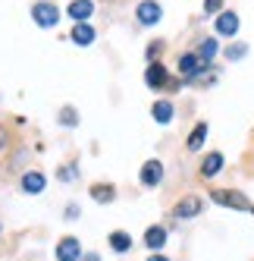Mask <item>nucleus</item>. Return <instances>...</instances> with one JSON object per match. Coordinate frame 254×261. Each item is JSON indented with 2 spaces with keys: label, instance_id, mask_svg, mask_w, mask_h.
Returning a JSON list of instances; mask_svg holds the SVG:
<instances>
[{
  "label": "nucleus",
  "instance_id": "7ed1b4c3",
  "mask_svg": "<svg viewBox=\"0 0 254 261\" xmlns=\"http://www.w3.org/2000/svg\"><path fill=\"white\" fill-rule=\"evenodd\" d=\"M201 208H204V201L198 198V195H185V198L173 208V214H176L179 220H188V217H198V214H201Z\"/></svg>",
  "mask_w": 254,
  "mask_h": 261
},
{
  "label": "nucleus",
  "instance_id": "f3484780",
  "mask_svg": "<svg viewBox=\"0 0 254 261\" xmlns=\"http://www.w3.org/2000/svg\"><path fill=\"white\" fill-rule=\"evenodd\" d=\"M151 114H154L157 123H170V120H173V104H170V101H157V104L151 107Z\"/></svg>",
  "mask_w": 254,
  "mask_h": 261
},
{
  "label": "nucleus",
  "instance_id": "6e6552de",
  "mask_svg": "<svg viewBox=\"0 0 254 261\" xmlns=\"http://www.w3.org/2000/svg\"><path fill=\"white\" fill-rule=\"evenodd\" d=\"M163 179V164L160 161H144L141 167V186H160Z\"/></svg>",
  "mask_w": 254,
  "mask_h": 261
},
{
  "label": "nucleus",
  "instance_id": "ddd939ff",
  "mask_svg": "<svg viewBox=\"0 0 254 261\" xmlns=\"http://www.w3.org/2000/svg\"><path fill=\"white\" fill-rule=\"evenodd\" d=\"M91 198H94L98 204H110V201L116 198V189H113V186H107V182H94V186H91Z\"/></svg>",
  "mask_w": 254,
  "mask_h": 261
},
{
  "label": "nucleus",
  "instance_id": "dca6fc26",
  "mask_svg": "<svg viewBox=\"0 0 254 261\" xmlns=\"http://www.w3.org/2000/svg\"><path fill=\"white\" fill-rule=\"evenodd\" d=\"M72 41H76V44H91L94 41V29L88 22H79L76 29H72Z\"/></svg>",
  "mask_w": 254,
  "mask_h": 261
},
{
  "label": "nucleus",
  "instance_id": "f03ea898",
  "mask_svg": "<svg viewBox=\"0 0 254 261\" xmlns=\"http://www.w3.org/2000/svg\"><path fill=\"white\" fill-rule=\"evenodd\" d=\"M31 19L38 22L41 29H50V25L60 22V7H53V4H47V0H41V4L31 7Z\"/></svg>",
  "mask_w": 254,
  "mask_h": 261
},
{
  "label": "nucleus",
  "instance_id": "a878e982",
  "mask_svg": "<svg viewBox=\"0 0 254 261\" xmlns=\"http://www.w3.org/2000/svg\"><path fill=\"white\" fill-rule=\"evenodd\" d=\"M148 261H170V258H167V255H151Z\"/></svg>",
  "mask_w": 254,
  "mask_h": 261
},
{
  "label": "nucleus",
  "instance_id": "aec40b11",
  "mask_svg": "<svg viewBox=\"0 0 254 261\" xmlns=\"http://www.w3.org/2000/svg\"><path fill=\"white\" fill-rule=\"evenodd\" d=\"M248 54V44H229L226 47V60H242Z\"/></svg>",
  "mask_w": 254,
  "mask_h": 261
},
{
  "label": "nucleus",
  "instance_id": "2eb2a0df",
  "mask_svg": "<svg viewBox=\"0 0 254 261\" xmlns=\"http://www.w3.org/2000/svg\"><path fill=\"white\" fill-rule=\"evenodd\" d=\"M110 249L113 252H129L132 249V236L125 233V230H113L110 233Z\"/></svg>",
  "mask_w": 254,
  "mask_h": 261
},
{
  "label": "nucleus",
  "instance_id": "9d476101",
  "mask_svg": "<svg viewBox=\"0 0 254 261\" xmlns=\"http://www.w3.org/2000/svg\"><path fill=\"white\" fill-rule=\"evenodd\" d=\"M91 13H94V4H91V0H72V4H69V16H72L76 22H85Z\"/></svg>",
  "mask_w": 254,
  "mask_h": 261
},
{
  "label": "nucleus",
  "instance_id": "9b49d317",
  "mask_svg": "<svg viewBox=\"0 0 254 261\" xmlns=\"http://www.w3.org/2000/svg\"><path fill=\"white\" fill-rule=\"evenodd\" d=\"M22 192H28V195H38V192H44V173H25L22 176Z\"/></svg>",
  "mask_w": 254,
  "mask_h": 261
},
{
  "label": "nucleus",
  "instance_id": "20e7f679",
  "mask_svg": "<svg viewBox=\"0 0 254 261\" xmlns=\"http://www.w3.org/2000/svg\"><path fill=\"white\" fill-rule=\"evenodd\" d=\"M144 85H148V88H167L170 85V72H167V66H163V63H151L148 66V72H144Z\"/></svg>",
  "mask_w": 254,
  "mask_h": 261
},
{
  "label": "nucleus",
  "instance_id": "39448f33",
  "mask_svg": "<svg viewBox=\"0 0 254 261\" xmlns=\"http://www.w3.org/2000/svg\"><path fill=\"white\" fill-rule=\"evenodd\" d=\"M82 258V246L76 236H63L57 246V261H79Z\"/></svg>",
  "mask_w": 254,
  "mask_h": 261
},
{
  "label": "nucleus",
  "instance_id": "1a4fd4ad",
  "mask_svg": "<svg viewBox=\"0 0 254 261\" xmlns=\"http://www.w3.org/2000/svg\"><path fill=\"white\" fill-rule=\"evenodd\" d=\"M160 4H154V0H144V4H138V22L141 25H154L160 22Z\"/></svg>",
  "mask_w": 254,
  "mask_h": 261
},
{
  "label": "nucleus",
  "instance_id": "f257e3e1",
  "mask_svg": "<svg viewBox=\"0 0 254 261\" xmlns=\"http://www.w3.org/2000/svg\"><path fill=\"white\" fill-rule=\"evenodd\" d=\"M210 198H213L216 204H223V208L242 211V214H254V201L245 198L242 192H235V189H210Z\"/></svg>",
  "mask_w": 254,
  "mask_h": 261
},
{
  "label": "nucleus",
  "instance_id": "6ab92c4d",
  "mask_svg": "<svg viewBox=\"0 0 254 261\" xmlns=\"http://www.w3.org/2000/svg\"><path fill=\"white\" fill-rule=\"evenodd\" d=\"M198 57H201L204 63H210V60L216 57V41H213V38H207V41H201V47H198Z\"/></svg>",
  "mask_w": 254,
  "mask_h": 261
},
{
  "label": "nucleus",
  "instance_id": "4468645a",
  "mask_svg": "<svg viewBox=\"0 0 254 261\" xmlns=\"http://www.w3.org/2000/svg\"><path fill=\"white\" fill-rule=\"evenodd\" d=\"M144 246L148 249H163L167 246V230L163 227H148V233H144Z\"/></svg>",
  "mask_w": 254,
  "mask_h": 261
},
{
  "label": "nucleus",
  "instance_id": "f8f14e48",
  "mask_svg": "<svg viewBox=\"0 0 254 261\" xmlns=\"http://www.w3.org/2000/svg\"><path fill=\"white\" fill-rule=\"evenodd\" d=\"M223 170V154L220 151H213V154H207L204 158V164H201V176H216V173H220Z\"/></svg>",
  "mask_w": 254,
  "mask_h": 261
},
{
  "label": "nucleus",
  "instance_id": "4be33fe9",
  "mask_svg": "<svg viewBox=\"0 0 254 261\" xmlns=\"http://www.w3.org/2000/svg\"><path fill=\"white\" fill-rule=\"evenodd\" d=\"M220 7H223V0H204V13H216V16H220L223 13Z\"/></svg>",
  "mask_w": 254,
  "mask_h": 261
},
{
  "label": "nucleus",
  "instance_id": "423d86ee",
  "mask_svg": "<svg viewBox=\"0 0 254 261\" xmlns=\"http://www.w3.org/2000/svg\"><path fill=\"white\" fill-rule=\"evenodd\" d=\"M235 32H239V16H235L232 10H223L220 16H216V35H223V38H232Z\"/></svg>",
  "mask_w": 254,
  "mask_h": 261
},
{
  "label": "nucleus",
  "instance_id": "b1692460",
  "mask_svg": "<svg viewBox=\"0 0 254 261\" xmlns=\"http://www.w3.org/2000/svg\"><path fill=\"white\" fill-rule=\"evenodd\" d=\"M66 217H69V220H76V217H79V208H76V204H69V211H66Z\"/></svg>",
  "mask_w": 254,
  "mask_h": 261
},
{
  "label": "nucleus",
  "instance_id": "5701e85b",
  "mask_svg": "<svg viewBox=\"0 0 254 261\" xmlns=\"http://www.w3.org/2000/svg\"><path fill=\"white\" fill-rule=\"evenodd\" d=\"M163 50V41H151V47H148V60L151 63H157V54Z\"/></svg>",
  "mask_w": 254,
  "mask_h": 261
},
{
  "label": "nucleus",
  "instance_id": "412c9836",
  "mask_svg": "<svg viewBox=\"0 0 254 261\" xmlns=\"http://www.w3.org/2000/svg\"><path fill=\"white\" fill-rule=\"evenodd\" d=\"M60 123H63V126H76V123H79L76 107H63V110H60Z\"/></svg>",
  "mask_w": 254,
  "mask_h": 261
},
{
  "label": "nucleus",
  "instance_id": "0eeeda50",
  "mask_svg": "<svg viewBox=\"0 0 254 261\" xmlns=\"http://www.w3.org/2000/svg\"><path fill=\"white\" fill-rule=\"evenodd\" d=\"M207 63L198 57V54H182V57H179V72H182L185 79H192V76H198V72H201Z\"/></svg>",
  "mask_w": 254,
  "mask_h": 261
},
{
  "label": "nucleus",
  "instance_id": "bb28decb",
  "mask_svg": "<svg viewBox=\"0 0 254 261\" xmlns=\"http://www.w3.org/2000/svg\"><path fill=\"white\" fill-rule=\"evenodd\" d=\"M79 261H101L98 255H85V258H79Z\"/></svg>",
  "mask_w": 254,
  "mask_h": 261
},
{
  "label": "nucleus",
  "instance_id": "393cba45",
  "mask_svg": "<svg viewBox=\"0 0 254 261\" xmlns=\"http://www.w3.org/2000/svg\"><path fill=\"white\" fill-rule=\"evenodd\" d=\"M0 148H7V129L0 126Z\"/></svg>",
  "mask_w": 254,
  "mask_h": 261
},
{
  "label": "nucleus",
  "instance_id": "a211bd4d",
  "mask_svg": "<svg viewBox=\"0 0 254 261\" xmlns=\"http://www.w3.org/2000/svg\"><path fill=\"white\" fill-rule=\"evenodd\" d=\"M204 136H207V123H198L188 136V151H198V148L204 145Z\"/></svg>",
  "mask_w": 254,
  "mask_h": 261
}]
</instances>
